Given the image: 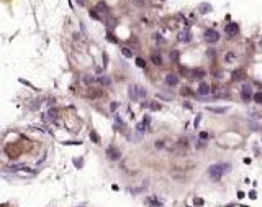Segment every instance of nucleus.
I'll list each match as a JSON object with an SVG mask.
<instances>
[{"label":"nucleus","instance_id":"nucleus-1","mask_svg":"<svg viewBox=\"0 0 262 207\" xmlns=\"http://www.w3.org/2000/svg\"><path fill=\"white\" fill-rule=\"evenodd\" d=\"M226 171H229V164H213L208 169V176L211 181H220Z\"/></svg>","mask_w":262,"mask_h":207},{"label":"nucleus","instance_id":"nucleus-3","mask_svg":"<svg viewBox=\"0 0 262 207\" xmlns=\"http://www.w3.org/2000/svg\"><path fill=\"white\" fill-rule=\"evenodd\" d=\"M205 38H206V41H210V43H216V41L220 39V33L215 31V30H208V31H205Z\"/></svg>","mask_w":262,"mask_h":207},{"label":"nucleus","instance_id":"nucleus-7","mask_svg":"<svg viewBox=\"0 0 262 207\" xmlns=\"http://www.w3.org/2000/svg\"><path fill=\"white\" fill-rule=\"evenodd\" d=\"M166 84H167V86H170V87L177 86V84H179V77L175 74H167L166 76Z\"/></svg>","mask_w":262,"mask_h":207},{"label":"nucleus","instance_id":"nucleus-20","mask_svg":"<svg viewBox=\"0 0 262 207\" xmlns=\"http://www.w3.org/2000/svg\"><path fill=\"white\" fill-rule=\"evenodd\" d=\"M254 100H255L257 104H262V92H257V94H255V95H254Z\"/></svg>","mask_w":262,"mask_h":207},{"label":"nucleus","instance_id":"nucleus-21","mask_svg":"<svg viewBox=\"0 0 262 207\" xmlns=\"http://www.w3.org/2000/svg\"><path fill=\"white\" fill-rule=\"evenodd\" d=\"M149 107H151L152 110H159L161 105H159V104H156V102H151V104H149Z\"/></svg>","mask_w":262,"mask_h":207},{"label":"nucleus","instance_id":"nucleus-16","mask_svg":"<svg viewBox=\"0 0 262 207\" xmlns=\"http://www.w3.org/2000/svg\"><path fill=\"white\" fill-rule=\"evenodd\" d=\"M100 82H102L103 86H110V84H111V81H110L108 76H102V77H100Z\"/></svg>","mask_w":262,"mask_h":207},{"label":"nucleus","instance_id":"nucleus-22","mask_svg":"<svg viewBox=\"0 0 262 207\" xmlns=\"http://www.w3.org/2000/svg\"><path fill=\"white\" fill-rule=\"evenodd\" d=\"M170 59H172V61H177L179 59V53H177V51H172V53H170Z\"/></svg>","mask_w":262,"mask_h":207},{"label":"nucleus","instance_id":"nucleus-14","mask_svg":"<svg viewBox=\"0 0 262 207\" xmlns=\"http://www.w3.org/2000/svg\"><path fill=\"white\" fill-rule=\"evenodd\" d=\"M198 10H200V13H206V12L211 10V5H210V4H202L198 7Z\"/></svg>","mask_w":262,"mask_h":207},{"label":"nucleus","instance_id":"nucleus-9","mask_svg":"<svg viewBox=\"0 0 262 207\" xmlns=\"http://www.w3.org/2000/svg\"><path fill=\"white\" fill-rule=\"evenodd\" d=\"M251 94H252L251 86H244V87H242L241 95H242V99H244V100H249V99H251Z\"/></svg>","mask_w":262,"mask_h":207},{"label":"nucleus","instance_id":"nucleus-13","mask_svg":"<svg viewBox=\"0 0 262 207\" xmlns=\"http://www.w3.org/2000/svg\"><path fill=\"white\" fill-rule=\"evenodd\" d=\"M210 112H215V114H224V112L228 110L226 107H208Z\"/></svg>","mask_w":262,"mask_h":207},{"label":"nucleus","instance_id":"nucleus-12","mask_svg":"<svg viewBox=\"0 0 262 207\" xmlns=\"http://www.w3.org/2000/svg\"><path fill=\"white\" fill-rule=\"evenodd\" d=\"M151 59H152V63H154L156 66H161V64H162V58H161V54H152Z\"/></svg>","mask_w":262,"mask_h":207},{"label":"nucleus","instance_id":"nucleus-8","mask_svg":"<svg viewBox=\"0 0 262 207\" xmlns=\"http://www.w3.org/2000/svg\"><path fill=\"white\" fill-rule=\"evenodd\" d=\"M210 92H211V89H210L208 84H200L198 90H197V94H198V95H208Z\"/></svg>","mask_w":262,"mask_h":207},{"label":"nucleus","instance_id":"nucleus-26","mask_svg":"<svg viewBox=\"0 0 262 207\" xmlns=\"http://www.w3.org/2000/svg\"><path fill=\"white\" fill-rule=\"evenodd\" d=\"M195 204H198V206H202V204H203V200H202V199H195Z\"/></svg>","mask_w":262,"mask_h":207},{"label":"nucleus","instance_id":"nucleus-23","mask_svg":"<svg viewBox=\"0 0 262 207\" xmlns=\"http://www.w3.org/2000/svg\"><path fill=\"white\" fill-rule=\"evenodd\" d=\"M152 38H154V41H159V43H162V41H164V39L161 38V35H157V33H156L154 36H152Z\"/></svg>","mask_w":262,"mask_h":207},{"label":"nucleus","instance_id":"nucleus-25","mask_svg":"<svg viewBox=\"0 0 262 207\" xmlns=\"http://www.w3.org/2000/svg\"><path fill=\"white\" fill-rule=\"evenodd\" d=\"M56 114H57L56 110H51V112H49V114H48V115H49V118H56Z\"/></svg>","mask_w":262,"mask_h":207},{"label":"nucleus","instance_id":"nucleus-11","mask_svg":"<svg viewBox=\"0 0 262 207\" xmlns=\"http://www.w3.org/2000/svg\"><path fill=\"white\" fill-rule=\"evenodd\" d=\"M233 77H234V81H241V79H244V71H242V69L234 71L233 72Z\"/></svg>","mask_w":262,"mask_h":207},{"label":"nucleus","instance_id":"nucleus-15","mask_svg":"<svg viewBox=\"0 0 262 207\" xmlns=\"http://www.w3.org/2000/svg\"><path fill=\"white\" fill-rule=\"evenodd\" d=\"M121 53H123V56H124V58H131V56H133V51H131L130 48H126V46L121 48Z\"/></svg>","mask_w":262,"mask_h":207},{"label":"nucleus","instance_id":"nucleus-2","mask_svg":"<svg viewBox=\"0 0 262 207\" xmlns=\"http://www.w3.org/2000/svg\"><path fill=\"white\" fill-rule=\"evenodd\" d=\"M146 89L141 86H130V90H128V95H130L131 100H141L146 97Z\"/></svg>","mask_w":262,"mask_h":207},{"label":"nucleus","instance_id":"nucleus-18","mask_svg":"<svg viewBox=\"0 0 262 207\" xmlns=\"http://www.w3.org/2000/svg\"><path fill=\"white\" fill-rule=\"evenodd\" d=\"M90 138L93 140V143H100V136L97 135V133L93 132V130H92V132H90Z\"/></svg>","mask_w":262,"mask_h":207},{"label":"nucleus","instance_id":"nucleus-27","mask_svg":"<svg viewBox=\"0 0 262 207\" xmlns=\"http://www.w3.org/2000/svg\"><path fill=\"white\" fill-rule=\"evenodd\" d=\"M90 17H93V18H98V15H97L95 12H90Z\"/></svg>","mask_w":262,"mask_h":207},{"label":"nucleus","instance_id":"nucleus-6","mask_svg":"<svg viewBox=\"0 0 262 207\" xmlns=\"http://www.w3.org/2000/svg\"><path fill=\"white\" fill-rule=\"evenodd\" d=\"M106 155H108V158H110V160H120V156H121L120 150H117L115 147H110V148H108V150H106Z\"/></svg>","mask_w":262,"mask_h":207},{"label":"nucleus","instance_id":"nucleus-4","mask_svg":"<svg viewBox=\"0 0 262 207\" xmlns=\"http://www.w3.org/2000/svg\"><path fill=\"white\" fill-rule=\"evenodd\" d=\"M177 39L180 41V43H188V41L192 39V33L188 31V30H184V31H180V33H179Z\"/></svg>","mask_w":262,"mask_h":207},{"label":"nucleus","instance_id":"nucleus-17","mask_svg":"<svg viewBox=\"0 0 262 207\" xmlns=\"http://www.w3.org/2000/svg\"><path fill=\"white\" fill-rule=\"evenodd\" d=\"M224 59H226V63H233V61L236 59V54H234V53H226Z\"/></svg>","mask_w":262,"mask_h":207},{"label":"nucleus","instance_id":"nucleus-19","mask_svg":"<svg viewBox=\"0 0 262 207\" xmlns=\"http://www.w3.org/2000/svg\"><path fill=\"white\" fill-rule=\"evenodd\" d=\"M136 66H138V68H144L146 66L144 59H143V58H136Z\"/></svg>","mask_w":262,"mask_h":207},{"label":"nucleus","instance_id":"nucleus-10","mask_svg":"<svg viewBox=\"0 0 262 207\" xmlns=\"http://www.w3.org/2000/svg\"><path fill=\"white\" fill-rule=\"evenodd\" d=\"M203 76H205V71H203V69H195V71H192V77L193 79H202Z\"/></svg>","mask_w":262,"mask_h":207},{"label":"nucleus","instance_id":"nucleus-28","mask_svg":"<svg viewBox=\"0 0 262 207\" xmlns=\"http://www.w3.org/2000/svg\"><path fill=\"white\" fill-rule=\"evenodd\" d=\"M261 46H262V38H261Z\"/></svg>","mask_w":262,"mask_h":207},{"label":"nucleus","instance_id":"nucleus-24","mask_svg":"<svg viewBox=\"0 0 262 207\" xmlns=\"http://www.w3.org/2000/svg\"><path fill=\"white\" fill-rule=\"evenodd\" d=\"M200 138H202V140H206V138H208V133H206V132H202V133H200Z\"/></svg>","mask_w":262,"mask_h":207},{"label":"nucleus","instance_id":"nucleus-5","mask_svg":"<svg viewBox=\"0 0 262 207\" xmlns=\"http://www.w3.org/2000/svg\"><path fill=\"white\" fill-rule=\"evenodd\" d=\"M237 30H239V26L236 25V23H228L226 26H224V33L229 36H234L237 33Z\"/></svg>","mask_w":262,"mask_h":207}]
</instances>
